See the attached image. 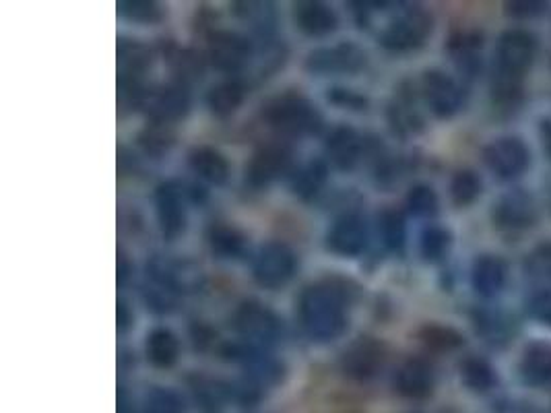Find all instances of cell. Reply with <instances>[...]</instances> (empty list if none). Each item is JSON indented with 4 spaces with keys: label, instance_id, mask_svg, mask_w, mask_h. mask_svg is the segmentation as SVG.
Here are the masks:
<instances>
[{
    "label": "cell",
    "instance_id": "4316f807",
    "mask_svg": "<svg viewBox=\"0 0 551 413\" xmlns=\"http://www.w3.org/2000/svg\"><path fill=\"white\" fill-rule=\"evenodd\" d=\"M192 387V397L197 401V407L203 413H221L225 399H228L230 387H225L219 380L207 378V376H194L190 380Z\"/></svg>",
    "mask_w": 551,
    "mask_h": 413
},
{
    "label": "cell",
    "instance_id": "1f68e13d",
    "mask_svg": "<svg viewBox=\"0 0 551 413\" xmlns=\"http://www.w3.org/2000/svg\"><path fill=\"white\" fill-rule=\"evenodd\" d=\"M174 141H176V135L170 129V124H161V122L147 124L137 137V143L141 145V149L147 155H155V157L168 153L172 149Z\"/></svg>",
    "mask_w": 551,
    "mask_h": 413
},
{
    "label": "cell",
    "instance_id": "8fae6325",
    "mask_svg": "<svg viewBox=\"0 0 551 413\" xmlns=\"http://www.w3.org/2000/svg\"><path fill=\"white\" fill-rule=\"evenodd\" d=\"M483 160L498 178L510 180L527 172L531 155L521 139L504 137L485 147Z\"/></svg>",
    "mask_w": 551,
    "mask_h": 413
},
{
    "label": "cell",
    "instance_id": "74e56055",
    "mask_svg": "<svg viewBox=\"0 0 551 413\" xmlns=\"http://www.w3.org/2000/svg\"><path fill=\"white\" fill-rule=\"evenodd\" d=\"M481 193V180L471 170H461L450 182V197L457 207H469Z\"/></svg>",
    "mask_w": 551,
    "mask_h": 413
},
{
    "label": "cell",
    "instance_id": "3957f363",
    "mask_svg": "<svg viewBox=\"0 0 551 413\" xmlns=\"http://www.w3.org/2000/svg\"><path fill=\"white\" fill-rule=\"evenodd\" d=\"M434 21L424 9H407L393 19L380 34V44L388 52H411L426 44Z\"/></svg>",
    "mask_w": 551,
    "mask_h": 413
},
{
    "label": "cell",
    "instance_id": "7402d4cb",
    "mask_svg": "<svg viewBox=\"0 0 551 413\" xmlns=\"http://www.w3.org/2000/svg\"><path fill=\"white\" fill-rule=\"evenodd\" d=\"M506 281V265L502 259L483 254L473 267V288L483 298H494Z\"/></svg>",
    "mask_w": 551,
    "mask_h": 413
},
{
    "label": "cell",
    "instance_id": "836d02e7",
    "mask_svg": "<svg viewBox=\"0 0 551 413\" xmlns=\"http://www.w3.org/2000/svg\"><path fill=\"white\" fill-rule=\"evenodd\" d=\"M461 378H463L465 387H469L475 393H485V391L494 389V385H496L494 368L481 358H467L461 364Z\"/></svg>",
    "mask_w": 551,
    "mask_h": 413
},
{
    "label": "cell",
    "instance_id": "8992f818",
    "mask_svg": "<svg viewBox=\"0 0 551 413\" xmlns=\"http://www.w3.org/2000/svg\"><path fill=\"white\" fill-rule=\"evenodd\" d=\"M368 56L364 48L343 42L331 48H318L308 54L304 67L312 75H355L364 71Z\"/></svg>",
    "mask_w": 551,
    "mask_h": 413
},
{
    "label": "cell",
    "instance_id": "d6a6232c",
    "mask_svg": "<svg viewBox=\"0 0 551 413\" xmlns=\"http://www.w3.org/2000/svg\"><path fill=\"white\" fill-rule=\"evenodd\" d=\"M116 11L126 21L143 25L159 23L164 19V7L155 3V0H118Z\"/></svg>",
    "mask_w": 551,
    "mask_h": 413
},
{
    "label": "cell",
    "instance_id": "5b68a950",
    "mask_svg": "<svg viewBox=\"0 0 551 413\" xmlns=\"http://www.w3.org/2000/svg\"><path fill=\"white\" fill-rule=\"evenodd\" d=\"M234 329L246 341L258 345H273L283 333V323L279 316L265 304L248 300L234 312Z\"/></svg>",
    "mask_w": 551,
    "mask_h": 413
},
{
    "label": "cell",
    "instance_id": "b9f144b4",
    "mask_svg": "<svg viewBox=\"0 0 551 413\" xmlns=\"http://www.w3.org/2000/svg\"><path fill=\"white\" fill-rule=\"evenodd\" d=\"M236 13L250 23L252 27L258 29H267L273 23V11L271 5H263V3H236Z\"/></svg>",
    "mask_w": 551,
    "mask_h": 413
},
{
    "label": "cell",
    "instance_id": "ab89813d",
    "mask_svg": "<svg viewBox=\"0 0 551 413\" xmlns=\"http://www.w3.org/2000/svg\"><path fill=\"white\" fill-rule=\"evenodd\" d=\"M419 248H421V257H424L428 263L442 261L450 248V234L444 228H428L424 234H421Z\"/></svg>",
    "mask_w": 551,
    "mask_h": 413
},
{
    "label": "cell",
    "instance_id": "e575fe53",
    "mask_svg": "<svg viewBox=\"0 0 551 413\" xmlns=\"http://www.w3.org/2000/svg\"><path fill=\"white\" fill-rule=\"evenodd\" d=\"M170 67L174 71V75L178 77V83L188 85L192 81H199L203 77L205 71V62L201 58V54H197L194 50H174L170 56Z\"/></svg>",
    "mask_w": 551,
    "mask_h": 413
},
{
    "label": "cell",
    "instance_id": "7c38bea8",
    "mask_svg": "<svg viewBox=\"0 0 551 413\" xmlns=\"http://www.w3.org/2000/svg\"><path fill=\"white\" fill-rule=\"evenodd\" d=\"M291 168V149L285 143H269L258 149L246 166V182L265 188Z\"/></svg>",
    "mask_w": 551,
    "mask_h": 413
},
{
    "label": "cell",
    "instance_id": "bcb514c9",
    "mask_svg": "<svg viewBox=\"0 0 551 413\" xmlns=\"http://www.w3.org/2000/svg\"><path fill=\"white\" fill-rule=\"evenodd\" d=\"M545 7L541 0H516V3H506V13L516 19H531L541 15Z\"/></svg>",
    "mask_w": 551,
    "mask_h": 413
},
{
    "label": "cell",
    "instance_id": "f35d334b",
    "mask_svg": "<svg viewBox=\"0 0 551 413\" xmlns=\"http://www.w3.org/2000/svg\"><path fill=\"white\" fill-rule=\"evenodd\" d=\"M184 409V399L170 389H153L143 401V413H184Z\"/></svg>",
    "mask_w": 551,
    "mask_h": 413
},
{
    "label": "cell",
    "instance_id": "cb8c5ba5",
    "mask_svg": "<svg viewBox=\"0 0 551 413\" xmlns=\"http://www.w3.org/2000/svg\"><path fill=\"white\" fill-rule=\"evenodd\" d=\"M145 354L155 368H170L176 364L180 356V341L170 329H164V327L153 329L147 335Z\"/></svg>",
    "mask_w": 551,
    "mask_h": 413
},
{
    "label": "cell",
    "instance_id": "ba28073f",
    "mask_svg": "<svg viewBox=\"0 0 551 413\" xmlns=\"http://www.w3.org/2000/svg\"><path fill=\"white\" fill-rule=\"evenodd\" d=\"M535 54V36H531L525 29H510L500 38L496 48L498 71L512 77H523V73H527V69L533 65Z\"/></svg>",
    "mask_w": 551,
    "mask_h": 413
},
{
    "label": "cell",
    "instance_id": "f6af8a7d",
    "mask_svg": "<svg viewBox=\"0 0 551 413\" xmlns=\"http://www.w3.org/2000/svg\"><path fill=\"white\" fill-rule=\"evenodd\" d=\"M529 314L535 321L551 327V288L535 294L529 302Z\"/></svg>",
    "mask_w": 551,
    "mask_h": 413
},
{
    "label": "cell",
    "instance_id": "44dd1931",
    "mask_svg": "<svg viewBox=\"0 0 551 413\" xmlns=\"http://www.w3.org/2000/svg\"><path fill=\"white\" fill-rule=\"evenodd\" d=\"M153 62L151 50L135 40L118 42V79L124 81H143V75L149 71Z\"/></svg>",
    "mask_w": 551,
    "mask_h": 413
},
{
    "label": "cell",
    "instance_id": "2e32d148",
    "mask_svg": "<svg viewBox=\"0 0 551 413\" xmlns=\"http://www.w3.org/2000/svg\"><path fill=\"white\" fill-rule=\"evenodd\" d=\"M393 383L401 397L426 399L434 391V370L426 360L411 358L397 370Z\"/></svg>",
    "mask_w": 551,
    "mask_h": 413
},
{
    "label": "cell",
    "instance_id": "9a60e30c",
    "mask_svg": "<svg viewBox=\"0 0 551 413\" xmlns=\"http://www.w3.org/2000/svg\"><path fill=\"white\" fill-rule=\"evenodd\" d=\"M327 246L339 257H360L368 246V228L360 215H343L327 234Z\"/></svg>",
    "mask_w": 551,
    "mask_h": 413
},
{
    "label": "cell",
    "instance_id": "e0dca14e",
    "mask_svg": "<svg viewBox=\"0 0 551 413\" xmlns=\"http://www.w3.org/2000/svg\"><path fill=\"white\" fill-rule=\"evenodd\" d=\"M324 151H327V160L337 170L347 172L358 166L364 151V141L351 129V126L343 124V126H337V129L329 135Z\"/></svg>",
    "mask_w": 551,
    "mask_h": 413
},
{
    "label": "cell",
    "instance_id": "c3c4849f",
    "mask_svg": "<svg viewBox=\"0 0 551 413\" xmlns=\"http://www.w3.org/2000/svg\"><path fill=\"white\" fill-rule=\"evenodd\" d=\"M131 323H133V316H128L126 314V304H118V329L120 331H126L128 327H131Z\"/></svg>",
    "mask_w": 551,
    "mask_h": 413
},
{
    "label": "cell",
    "instance_id": "4dcf8cb0",
    "mask_svg": "<svg viewBox=\"0 0 551 413\" xmlns=\"http://www.w3.org/2000/svg\"><path fill=\"white\" fill-rule=\"evenodd\" d=\"M417 337L432 352H455V349L465 343L463 335L457 329L444 325H426L424 329H419Z\"/></svg>",
    "mask_w": 551,
    "mask_h": 413
},
{
    "label": "cell",
    "instance_id": "83f0119b",
    "mask_svg": "<svg viewBox=\"0 0 551 413\" xmlns=\"http://www.w3.org/2000/svg\"><path fill=\"white\" fill-rule=\"evenodd\" d=\"M523 376L531 385H551V345L533 343L523 358Z\"/></svg>",
    "mask_w": 551,
    "mask_h": 413
},
{
    "label": "cell",
    "instance_id": "484cf974",
    "mask_svg": "<svg viewBox=\"0 0 551 413\" xmlns=\"http://www.w3.org/2000/svg\"><path fill=\"white\" fill-rule=\"evenodd\" d=\"M479 50L481 36L473 34V31H461V34L448 40V52L452 60H455L457 67L469 77H473L479 69Z\"/></svg>",
    "mask_w": 551,
    "mask_h": 413
},
{
    "label": "cell",
    "instance_id": "f546056e",
    "mask_svg": "<svg viewBox=\"0 0 551 413\" xmlns=\"http://www.w3.org/2000/svg\"><path fill=\"white\" fill-rule=\"evenodd\" d=\"M388 122L399 135L415 133L421 126V118L413 106V95L409 91H399L395 102L388 106Z\"/></svg>",
    "mask_w": 551,
    "mask_h": 413
},
{
    "label": "cell",
    "instance_id": "9c48e42d",
    "mask_svg": "<svg viewBox=\"0 0 551 413\" xmlns=\"http://www.w3.org/2000/svg\"><path fill=\"white\" fill-rule=\"evenodd\" d=\"M386 364V347L378 339H355L341 356V370L353 380H370Z\"/></svg>",
    "mask_w": 551,
    "mask_h": 413
},
{
    "label": "cell",
    "instance_id": "f1b7e54d",
    "mask_svg": "<svg viewBox=\"0 0 551 413\" xmlns=\"http://www.w3.org/2000/svg\"><path fill=\"white\" fill-rule=\"evenodd\" d=\"M329 180V166L327 162L316 160L304 166L294 180H291V188L302 201H312Z\"/></svg>",
    "mask_w": 551,
    "mask_h": 413
},
{
    "label": "cell",
    "instance_id": "ac0fdd59",
    "mask_svg": "<svg viewBox=\"0 0 551 413\" xmlns=\"http://www.w3.org/2000/svg\"><path fill=\"white\" fill-rule=\"evenodd\" d=\"M535 219V205L533 199L527 193H512L506 195L494 211V221L496 226L504 232H518L525 230L533 224Z\"/></svg>",
    "mask_w": 551,
    "mask_h": 413
},
{
    "label": "cell",
    "instance_id": "6da1fadb",
    "mask_svg": "<svg viewBox=\"0 0 551 413\" xmlns=\"http://www.w3.org/2000/svg\"><path fill=\"white\" fill-rule=\"evenodd\" d=\"M353 296L355 290H349V281L339 277L308 285L298 302L300 321L306 335L318 343L339 339L349 323L347 310Z\"/></svg>",
    "mask_w": 551,
    "mask_h": 413
},
{
    "label": "cell",
    "instance_id": "30bf717a",
    "mask_svg": "<svg viewBox=\"0 0 551 413\" xmlns=\"http://www.w3.org/2000/svg\"><path fill=\"white\" fill-rule=\"evenodd\" d=\"M421 93L434 116L450 118L455 116L465 102L461 85L442 71H428L421 79Z\"/></svg>",
    "mask_w": 551,
    "mask_h": 413
},
{
    "label": "cell",
    "instance_id": "d6986e66",
    "mask_svg": "<svg viewBox=\"0 0 551 413\" xmlns=\"http://www.w3.org/2000/svg\"><path fill=\"white\" fill-rule=\"evenodd\" d=\"M294 21L302 34L310 38H324L331 36L339 27V19L335 11L324 3H298L294 9Z\"/></svg>",
    "mask_w": 551,
    "mask_h": 413
},
{
    "label": "cell",
    "instance_id": "d590c367",
    "mask_svg": "<svg viewBox=\"0 0 551 413\" xmlns=\"http://www.w3.org/2000/svg\"><path fill=\"white\" fill-rule=\"evenodd\" d=\"M378 228L384 246L391 252H401L405 246V219L397 209H386L378 217Z\"/></svg>",
    "mask_w": 551,
    "mask_h": 413
},
{
    "label": "cell",
    "instance_id": "7dc6e473",
    "mask_svg": "<svg viewBox=\"0 0 551 413\" xmlns=\"http://www.w3.org/2000/svg\"><path fill=\"white\" fill-rule=\"evenodd\" d=\"M192 339H194V347L197 349H207L209 345H213V341L217 339V335L207 327V325H194L192 327Z\"/></svg>",
    "mask_w": 551,
    "mask_h": 413
},
{
    "label": "cell",
    "instance_id": "ffe728a7",
    "mask_svg": "<svg viewBox=\"0 0 551 413\" xmlns=\"http://www.w3.org/2000/svg\"><path fill=\"white\" fill-rule=\"evenodd\" d=\"M188 166L201 180L221 186L230 178V162L213 147H194L188 155Z\"/></svg>",
    "mask_w": 551,
    "mask_h": 413
},
{
    "label": "cell",
    "instance_id": "7a4b0ae2",
    "mask_svg": "<svg viewBox=\"0 0 551 413\" xmlns=\"http://www.w3.org/2000/svg\"><path fill=\"white\" fill-rule=\"evenodd\" d=\"M263 120L283 135H314L322 129V116L300 93H283L263 106Z\"/></svg>",
    "mask_w": 551,
    "mask_h": 413
},
{
    "label": "cell",
    "instance_id": "5bb4252c",
    "mask_svg": "<svg viewBox=\"0 0 551 413\" xmlns=\"http://www.w3.org/2000/svg\"><path fill=\"white\" fill-rule=\"evenodd\" d=\"M207 56L215 69L223 73H238L250 62L252 46L244 36L234 34V31H215L209 38Z\"/></svg>",
    "mask_w": 551,
    "mask_h": 413
},
{
    "label": "cell",
    "instance_id": "d4e9b609",
    "mask_svg": "<svg viewBox=\"0 0 551 413\" xmlns=\"http://www.w3.org/2000/svg\"><path fill=\"white\" fill-rule=\"evenodd\" d=\"M246 98V87L240 81H225L209 89L207 93V106L209 110L219 116V118H228L232 116Z\"/></svg>",
    "mask_w": 551,
    "mask_h": 413
},
{
    "label": "cell",
    "instance_id": "60d3db41",
    "mask_svg": "<svg viewBox=\"0 0 551 413\" xmlns=\"http://www.w3.org/2000/svg\"><path fill=\"white\" fill-rule=\"evenodd\" d=\"M407 209L415 217H432L438 213V197L426 184H417L407 195Z\"/></svg>",
    "mask_w": 551,
    "mask_h": 413
},
{
    "label": "cell",
    "instance_id": "52a82bcc",
    "mask_svg": "<svg viewBox=\"0 0 551 413\" xmlns=\"http://www.w3.org/2000/svg\"><path fill=\"white\" fill-rule=\"evenodd\" d=\"M141 108L153 122L170 124L182 120L190 110L188 87L176 81L147 89Z\"/></svg>",
    "mask_w": 551,
    "mask_h": 413
},
{
    "label": "cell",
    "instance_id": "681fc988",
    "mask_svg": "<svg viewBox=\"0 0 551 413\" xmlns=\"http://www.w3.org/2000/svg\"><path fill=\"white\" fill-rule=\"evenodd\" d=\"M502 413H541V411H537V409H533V407H527V405H518V403H514V405H508Z\"/></svg>",
    "mask_w": 551,
    "mask_h": 413
},
{
    "label": "cell",
    "instance_id": "277c9868",
    "mask_svg": "<svg viewBox=\"0 0 551 413\" xmlns=\"http://www.w3.org/2000/svg\"><path fill=\"white\" fill-rule=\"evenodd\" d=\"M298 271L296 252L283 242H269L265 244L254 257L252 275L261 288L279 290Z\"/></svg>",
    "mask_w": 551,
    "mask_h": 413
},
{
    "label": "cell",
    "instance_id": "7bdbcfd3",
    "mask_svg": "<svg viewBox=\"0 0 551 413\" xmlns=\"http://www.w3.org/2000/svg\"><path fill=\"white\" fill-rule=\"evenodd\" d=\"M527 273L541 281H551V242L537 246L527 259Z\"/></svg>",
    "mask_w": 551,
    "mask_h": 413
},
{
    "label": "cell",
    "instance_id": "ee69618b",
    "mask_svg": "<svg viewBox=\"0 0 551 413\" xmlns=\"http://www.w3.org/2000/svg\"><path fill=\"white\" fill-rule=\"evenodd\" d=\"M329 102L343 110H353V112H364L368 108V100L364 98V95L355 93L351 89H343V87L329 89Z\"/></svg>",
    "mask_w": 551,
    "mask_h": 413
},
{
    "label": "cell",
    "instance_id": "603a6c76",
    "mask_svg": "<svg viewBox=\"0 0 551 413\" xmlns=\"http://www.w3.org/2000/svg\"><path fill=\"white\" fill-rule=\"evenodd\" d=\"M209 250L221 261L240 259L246 252V236L230 224H213L207 230Z\"/></svg>",
    "mask_w": 551,
    "mask_h": 413
},
{
    "label": "cell",
    "instance_id": "8d00e7d4",
    "mask_svg": "<svg viewBox=\"0 0 551 413\" xmlns=\"http://www.w3.org/2000/svg\"><path fill=\"white\" fill-rule=\"evenodd\" d=\"M143 298H145V304L157 312V314H166V312H172L180 300V292L170 288L168 283H161L157 279H151L145 283L143 288Z\"/></svg>",
    "mask_w": 551,
    "mask_h": 413
},
{
    "label": "cell",
    "instance_id": "4fadbf2b",
    "mask_svg": "<svg viewBox=\"0 0 551 413\" xmlns=\"http://www.w3.org/2000/svg\"><path fill=\"white\" fill-rule=\"evenodd\" d=\"M155 213L161 236L176 240L186 230L184 190L176 182H164L155 190Z\"/></svg>",
    "mask_w": 551,
    "mask_h": 413
}]
</instances>
